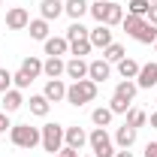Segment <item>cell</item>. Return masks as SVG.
Listing matches in <instances>:
<instances>
[{
	"instance_id": "cell-36",
	"label": "cell",
	"mask_w": 157,
	"mask_h": 157,
	"mask_svg": "<svg viewBox=\"0 0 157 157\" xmlns=\"http://www.w3.org/2000/svg\"><path fill=\"white\" fill-rule=\"evenodd\" d=\"M58 157H82V154H78L76 148H67V145H63V148L58 151Z\"/></svg>"
},
{
	"instance_id": "cell-8",
	"label": "cell",
	"mask_w": 157,
	"mask_h": 157,
	"mask_svg": "<svg viewBox=\"0 0 157 157\" xmlns=\"http://www.w3.org/2000/svg\"><path fill=\"white\" fill-rule=\"evenodd\" d=\"M136 85H139V91H148V88H154V85H157V63H154V60L139 67Z\"/></svg>"
},
{
	"instance_id": "cell-32",
	"label": "cell",
	"mask_w": 157,
	"mask_h": 157,
	"mask_svg": "<svg viewBox=\"0 0 157 157\" xmlns=\"http://www.w3.org/2000/svg\"><path fill=\"white\" fill-rule=\"evenodd\" d=\"M109 109H112V115H127V112L133 109V103H127V100H121V97H115V94H112Z\"/></svg>"
},
{
	"instance_id": "cell-30",
	"label": "cell",
	"mask_w": 157,
	"mask_h": 157,
	"mask_svg": "<svg viewBox=\"0 0 157 157\" xmlns=\"http://www.w3.org/2000/svg\"><path fill=\"white\" fill-rule=\"evenodd\" d=\"M136 42H142V45H151V42H157V27H154V24H148V21H145V27L139 30Z\"/></svg>"
},
{
	"instance_id": "cell-18",
	"label": "cell",
	"mask_w": 157,
	"mask_h": 157,
	"mask_svg": "<svg viewBox=\"0 0 157 157\" xmlns=\"http://www.w3.org/2000/svg\"><path fill=\"white\" fill-rule=\"evenodd\" d=\"M21 106H24V94H21L18 88H9V91L3 94V112L12 115V112H18Z\"/></svg>"
},
{
	"instance_id": "cell-4",
	"label": "cell",
	"mask_w": 157,
	"mask_h": 157,
	"mask_svg": "<svg viewBox=\"0 0 157 157\" xmlns=\"http://www.w3.org/2000/svg\"><path fill=\"white\" fill-rule=\"evenodd\" d=\"M39 133H42V151H48V154H58L60 148H63V127L60 124H45V127H39Z\"/></svg>"
},
{
	"instance_id": "cell-39",
	"label": "cell",
	"mask_w": 157,
	"mask_h": 157,
	"mask_svg": "<svg viewBox=\"0 0 157 157\" xmlns=\"http://www.w3.org/2000/svg\"><path fill=\"white\" fill-rule=\"evenodd\" d=\"M115 157H133V151H130V148H118Z\"/></svg>"
},
{
	"instance_id": "cell-16",
	"label": "cell",
	"mask_w": 157,
	"mask_h": 157,
	"mask_svg": "<svg viewBox=\"0 0 157 157\" xmlns=\"http://www.w3.org/2000/svg\"><path fill=\"white\" fill-rule=\"evenodd\" d=\"M63 76H70L73 82L88 78V60H85V58H70V60H67V73H63Z\"/></svg>"
},
{
	"instance_id": "cell-7",
	"label": "cell",
	"mask_w": 157,
	"mask_h": 157,
	"mask_svg": "<svg viewBox=\"0 0 157 157\" xmlns=\"http://www.w3.org/2000/svg\"><path fill=\"white\" fill-rule=\"evenodd\" d=\"M63 145H67V148L82 151V148L88 145V133H85L82 127H63Z\"/></svg>"
},
{
	"instance_id": "cell-14",
	"label": "cell",
	"mask_w": 157,
	"mask_h": 157,
	"mask_svg": "<svg viewBox=\"0 0 157 157\" xmlns=\"http://www.w3.org/2000/svg\"><path fill=\"white\" fill-rule=\"evenodd\" d=\"M121 21H124V6L115 3V0H106V18H103V24L106 27H118Z\"/></svg>"
},
{
	"instance_id": "cell-44",
	"label": "cell",
	"mask_w": 157,
	"mask_h": 157,
	"mask_svg": "<svg viewBox=\"0 0 157 157\" xmlns=\"http://www.w3.org/2000/svg\"><path fill=\"white\" fill-rule=\"evenodd\" d=\"M88 157H94V154H88Z\"/></svg>"
},
{
	"instance_id": "cell-13",
	"label": "cell",
	"mask_w": 157,
	"mask_h": 157,
	"mask_svg": "<svg viewBox=\"0 0 157 157\" xmlns=\"http://www.w3.org/2000/svg\"><path fill=\"white\" fill-rule=\"evenodd\" d=\"M136 136H139V130H133V127H127V124H121L115 130V142L118 148H133V142H136Z\"/></svg>"
},
{
	"instance_id": "cell-2",
	"label": "cell",
	"mask_w": 157,
	"mask_h": 157,
	"mask_svg": "<svg viewBox=\"0 0 157 157\" xmlns=\"http://www.w3.org/2000/svg\"><path fill=\"white\" fill-rule=\"evenodd\" d=\"M9 139H12V145L15 148H36L39 142H42V133H39V127H30V124H12L9 127Z\"/></svg>"
},
{
	"instance_id": "cell-19",
	"label": "cell",
	"mask_w": 157,
	"mask_h": 157,
	"mask_svg": "<svg viewBox=\"0 0 157 157\" xmlns=\"http://www.w3.org/2000/svg\"><path fill=\"white\" fill-rule=\"evenodd\" d=\"M115 67H118V76H121V78H133V82H136L139 67H142V63H139V60H133V58H121Z\"/></svg>"
},
{
	"instance_id": "cell-35",
	"label": "cell",
	"mask_w": 157,
	"mask_h": 157,
	"mask_svg": "<svg viewBox=\"0 0 157 157\" xmlns=\"http://www.w3.org/2000/svg\"><path fill=\"white\" fill-rule=\"evenodd\" d=\"M12 124H9V112H0V133H6Z\"/></svg>"
},
{
	"instance_id": "cell-25",
	"label": "cell",
	"mask_w": 157,
	"mask_h": 157,
	"mask_svg": "<svg viewBox=\"0 0 157 157\" xmlns=\"http://www.w3.org/2000/svg\"><path fill=\"white\" fill-rule=\"evenodd\" d=\"M21 73H27L30 78L42 76V60H39V58H33V55H27V58L21 60Z\"/></svg>"
},
{
	"instance_id": "cell-40",
	"label": "cell",
	"mask_w": 157,
	"mask_h": 157,
	"mask_svg": "<svg viewBox=\"0 0 157 157\" xmlns=\"http://www.w3.org/2000/svg\"><path fill=\"white\" fill-rule=\"evenodd\" d=\"M151 127H154V130H157V112H154V115H151Z\"/></svg>"
},
{
	"instance_id": "cell-38",
	"label": "cell",
	"mask_w": 157,
	"mask_h": 157,
	"mask_svg": "<svg viewBox=\"0 0 157 157\" xmlns=\"http://www.w3.org/2000/svg\"><path fill=\"white\" fill-rule=\"evenodd\" d=\"M145 157H157V142H148L145 145Z\"/></svg>"
},
{
	"instance_id": "cell-5",
	"label": "cell",
	"mask_w": 157,
	"mask_h": 157,
	"mask_svg": "<svg viewBox=\"0 0 157 157\" xmlns=\"http://www.w3.org/2000/svg\"><path fill=\"white\" fill-rule=\"evenodd\" d=\"M109 76H112V63H109L106 58H97V60H91V63H88V78H91V82L103 85Z\"/></svg>"
},
{
	"instance_id": "cell-10",
	"label": "cell",
	"mask_w": 157,
	"mask_h": 157,
	"mask_svg": "<svg viewBox=\"0 0 157 157\" xmlns=\"http://www.w3.org/2000/svg\"><path fill=\"white\" fill-rule=\"evenodd\" d=\"M42 45H45V55H48V58H63V55H70L67 36H48Z\"/></svg>"
},
{
	"instance_id": "cell-24",
	"label": "cell",
	"mask_w": 157,
	"mask_h": 157,
	"mask_svg": "<svg viewBox=\"0 0 157 157\" xmlns=\"http://www.w3.org/2000/svg\"><path fill=\"white\" fill-rule=\"evenodd\" d=\"M27 103H30V112H33L36 118H45V115H48V109H52V103L42 97V94H33Z\"/></svg>"
},
{
	"instance_id": "cell-9",
	"label": "cell",
	"mask_w": 157,
	"mask_h": 157,
	"mask_svg": "<svg viewBox=\"0 0 157 157\" xmlns=\"http://www.w3.org/2000/svg\"><path fill=\"white\" fill-rule=\"evenodd\" d=\"M42 97L48 100V103H60V100H67V85H63V78H48Z\"/></svg>"
},
{
	"instance_id": "cell-23",
	"label": "cell",
	"mask_w": 157,
	"mask_h": 157,
	"mask_svg": "<svg viewBox=\"0 0 157 157\" xmlns=\"http://www.w3.org/2000/svg\"><path fill=\"white\" fill-rule=\"evenodd\" d=\"M112 109H109V106H97V109H94V112H91V121H94V127H109V124H112Z\"/></svg>"
},
{
	"instance_id": "cell-43",
	"label": "cell",
	"mask_w": 157,
	"mask_h": 157,
	"mask_svg": "<svg viewBox=\"0 0 157 157\" xmlns=\"http://www.w3.org/2000/svg\"><path fill=\"white\" fill-rule=\"evenodd\" d=\"M154 52H157V42H154Z\"/></svg>"
},
{
	"instance_id": "cell-20",
	"label": "cell",
	"mask_w": 157,
	"mask_h": 157,
	"mask_svg": "<svg viewBox=\"0 0 157 157\" xmlns=\"http://www.w3.org/2000/svg\"><path fill=\"white\" fill-rule=\"evenodd\" d=\"M88 6H91L88 0H63V12H67L73 21H82V15L88 12Z\"/></svg>"
},
{
	"instance_id": "cell-11",
	"label": "cell",
	"mask_w": 157,
	"mask_h": 157,
	"mask_svg": "<svg viewBox=\"0 0 157 157\" xmlns=\"http://www.w3.org/2000/svg\"><path fill=\"white\" fill-rule=\"evenodd\" d=\"M88 39H91L94 48H106V45L115 42V39H112V27H106V24H97V27L88 33Z\"/></svg>"
},
{
	"instance_id": "cell-29",
	"label": "cell",
	"mask_w": 157,
	"mask_h": 157,
	"mask_svg": "<svg viewBox=\"0 0 157 157\" xmlns=\"http://www.w3.org/2000/svg\"><path fill=\"white\" fill-rule=\"evenodd\" d=\"M88 33H91V30H88V27H85L82 21H73V24L67 27V42H76V39H85Z\"/></svg>"
},
{
	"instance_id": "cell-37",
	"label": "cell",
	"mask_w": 157,
	"mask_h": 157,
	"mask_svg": "<svg viewBox=\"0 0 157 157\" xmlns=\"http://www.w3.org/2000/svg\"><path fill=\"white\" fill-rule=\"evenodd\" d=\"M145 21H148V24H154V27H157V6H151V9H148V15H145Z\"/></svg>"
},
{
	"instance_id": "cell-6",
	"label": "cell",
	"mask_w": 157,
	"mask_h": 157,
	"mask_svg": "<svg viewBox=\"0 0 157 157\" xmlns=\"http://www.w3.org/2000/svg\"><path fill=\"white\" fill-rule=\"evenodd\" d=\"M27 24H30V15H27L24 6H12V9L6 12V27H9V30H24Z\"/></svg>"
},
{
	"instance_id": "cell-33",
	"label": "cell",
	"mask_w": 157,
	"mask_h": 157,
	"mask_svg": "<svg viewBox=\"0 0 157 157\" xmlns=\"http://www.w3.org/2000/svg\"><path fill=\"white\" fill-rule=\"evenodd\" d=\"M30 82H33V78L27 76V73H12V88H18V91H24V88H30Z\"/></svg>"
},
{
	"instance_id": "cell-27",
	"label": "cell",
	"mask_w": 157,
	"mask_h": 157,
	"mask_svg": "<svg viewBox=\"0 0 157 157\" xmlns=\"http://www.w3.org/2000/svg\"><path fill=\"white\" fill-rule=\"evenodd\" d=\"M124 124H127V127H133V130H139V127H145V124H148V115H145L142 109H130Z\"/></svg>"
},
{
	"instance_id": "cell-17",
	"label": "cell",
	"mask_w": 157,
	"mask_h": 157,
	"mask_svg": "<svg viewBox=\"0 0 157 157\" xmlns=\"http://www.w3.org/2000/svg\"><path fill=\"white\" fill-rule=\"evenodd\" d=\"M136 94H139V85L133 82V78H121V82L115 85V97L127 100V103H133V100H136Z\"/></svg>"
},
{
	"instance_id": "cell-31",
	"label": "cell",
	"mask_w": 157,
	"mask_h": 157,
	"mask_svg": "<svg viewBox=\"0 0 157 157\" xmlns=\"http://www.w3.org/2000/svg\"><path fill=\"white\" fill-rule=\"evenodd\" d=\"M148 9H151L148 0H130V3H127V15H142V18H145Z\"/></svg>"
},
{
	"instance_id": "cell-1",
	"label": "cell",
	"mask_w": 157,
	"mask_h": 157,
	"mask_svg": "<svg viewBox=\"0 0 157 157\" xmlns=\"http://www.w3.org/2000/svg\"><path fill=\"white\" fill-rule=\"evenodd\" d=\"M94 100H97V82L78 78L73 85H67V103L70 106H85V103H94Z\"/></svg>"
},
{
	"instance_id": "cell-41",
	"label": "cell",
	"mask_w": 157,
	"mask_h": 157,
	"mask_svg": "<svg viewBox=\"0 0 157 157\" xmlns=\"http://www.w3.org/2000/svg\"><path fill=\"white\" fill-rule=\"evenodd\" d=\"M148 3H151V6H157V0H148Z\"/></svg>"
},
{
	"instance_id": "cell-22",
	"label": "cell",
	"mask_w": 157,
	"mask_h": 157,
	"mask_svg": "<svg viewBox=\"0 0 157 157\" xmlns=\"http://www.w3.org/2000/svg\"><path fill=\"white\" fill-rule=\"evenodd\" d=\"M27 30H30V39L45 42V39H48V21L45 18H33L30 24H27Z\"/></svg>"
},
{
	"instance_id": "cell-28",
	"label": "cell",
	"mask_w": 157,
	"mask_h": 157,
	"mask_svg": "<svg viewBox=\"0 0 157 157\" xmlns=\"http://www.w3.org/2000/svg\"><path fill=\"white\" fill-rule=\"evenodd\" d=\"M91 48H94V45H91V39H88V36L70 42V55H73V58H85V55H91Z\"/></svg>"
},
{
	"instance_id": "cell-34",
	"label": "cell",
	"mask_w": 157,
	"mask_h": 157,
	"mask_svg": "<svg viewBox=\"0 0 157 157\" xmlns=\"http://www.w3.org/2000/svg\"><path fill=\"white\" fill-rule=\"evenodd\" d=\"M9 88H12V73H9V70H3V67H0V94H6V91H9Z\"/></svg>"
},
{
	"instance_id": "cell-42",
	"label": "cell",
	"mask_w": 157,
	"mask_h": 157,
	"mask_svg": "<svg viewBox=\"0 0 157 157\" xmlns=\"http://www.w3.org/2000/svg\"><path fill=\"white\" fill-rule=\"evenodd\" d=\"M0 9H3V0H0Z\"/></svg>"
},
{
	"instance_id": "cell-21",
	"label": "cell",
	"mask_w": 157,
	"mask_h": 157,
	"mask_svg": "<svg viewBox=\"0 0 157 157\" xmlns=\"http://www.w3.org/2000/svg\"><path fill=\"white\" fill-rule=\"evenodd\" d=\"M121 27H124V33H127V36L136 39V36H139V30L145 27V18H142V15H124Z\"/></svg>"
},
{
	"instance_id": "cell-26",
	"label": "cell",
	"mask_w": 157,
	"mask_h": 157,
	"mask_svg": "<svg viewBox=\"0 0 157 157\" xmlns=\"http://www.w3.org/2000/svg\"><path fill=\"white\" fill-rule=\"evenodd\" d=\"M103 58L109 60V63H118L121 58H127V52H124V45H121V42H112V45H106V48H103Z\"/></svg>"
},
{
	"instance_id": "cell-15",
	"label": "cell",
	"mask_w": 157,
	"mask_h": 157,
	"mask_svg": "<svg viewBox=\"0 0 157 157\" xmlns=\"http://www.w3.org/2000/svg\"><path fill=\"white\" fill-rule=\"evenodd\" d=\"M63 73H67V60H63V58L42 60V76H45V78H60Z\"/></svg>"
},
{
	"instance_id": "cell-12",
	"label": "cell",
	"mask_w": 157,
	"mask_h": 157,
	"mask_svg": "<svg viewBox=\"0 0 157 157\" xmlns=\"http://www.w3.org/2000/svg\"><path fill=\"white\" fill-rule=\"evenodd\" d=\"M63 15V0H42L39 3V18L45 21H55Z\"/></svg>"
},
{
	"instance_id": "cell-3",
	"label": "cell",
	"mask_w": 157,
	"mask_h": 157,
	"mask_svg": "<svg viewBox=\"0 0 157 157\" xmlns=\"http://www.w3.org/2000/svg\"><path fill=\"white\" fill-rule=\"evenodd\" d=\"M88 145H91L94 157H115V151H118L112 136L106 133V127H94V130L88 133Z\"/></svg>"
}]
</instances>
